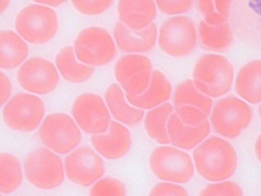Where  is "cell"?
I'll use <instances>...</instances> for the list:
<instances>
[{"mask_svg":"<svg viewBox=\"0 0 261 196\" xmlns=\"http://www.w3.org/2000/svg\"><path fill=\"white\" fill-rule=\"evenodd\" d=\"M237 94L252 104L261 102V60L245 64L239 71L235 80Z\"/></svg>","mask_w":261,"mask_h":196,"instance_id":"cell-22","label":"cell"},{"mask_svg":"<svg viewBox=\"0 0 261 196\" xmlns=\"http://www.w3.org/2000/svg\"><path fill=\"white\" fill-rule=\"evenodd\" d=\"M150 195H188L187 190L179 184L163 181L156 184L151 189Z\"/></svg>","mask_w":261,"mask_h":196,"instance_id":"cell-33","label":"cell"},{"mask_svg":"<svg viewBox=\"0 0 261 196\" xmlns=\"http://www.w3.org/2000/svg\"><path fill=\"white\" fill-rule=\"evenodd\" d=\"M0 66L6 70L13 69L23 63L29 54L24 40L12 30L0 33Z\"/></svg>","mask_w":261,"mask_h":196,"instance_id":"cell-23","label":"cell"},{"mask_svg":"<svg viewBox=\"0 0 261 196\" xmlns=\"http://www.w3.org/2000/svg\"><path fill=\"white\" fill-rule=\"evenodd\" d=\"M18 82L26 91L37 95L53 91L60 80L59 72L51 61L40 57L23 62L17 72Z\"/></svg>","mask_w":261,"mask_h":196,"instance_id":"cell-15","label":"cell"},{"mask_svg":"<svg viewBox=\"0 0 261 196\" xmlns=\"http://www.w3.org/2000/svg\"><path fill=\"white\" fill-rule=\"evenodd\" d=\"M10 0H0V11L2 13L7 8Z\"/></svg>","mask_w":261,"mask_h":196,"instance_id":"cell-37","label":"cell"},{"mask_svg":"<svg viewBox=\"0 0 261 196\" xmlns=\"http://www.w3.org/2000/svg\"><path fill=\"white\" fill-rule=\"evenodd\" d=\"M23 171L19 160L8 153L0 155V192L4 194L13 192L20 186Z\"/></svg>","mask_w":261,"mask_h":196,"instance_id":"cell-27","label":"cell"},{"mask_svg":"<svg viewBox=\"0 0 261 196\" xmlns=\"http://www.w3.org/2000/svg\"><path fill=\"white\" fill-rule=\"evenodd\" d=\"M64 168L69 181L83 187H89L103 175L105 165L100 155L91 148L83 146L66 156Z\"/></svg>","mask_w":261,"mask_h":196,"instance_id":"cell-14","label":"cell"},{"mask_svg":"<svg viewBox=\"0 0 261 196\" xmlns=\"http://www.w3.org/2000/svg\"><path fill=\"white\" fill-rule=\"evenodd\" d=\"M213 104L212 98L199 91L192 80L181 82L174 91V111L187 125L196 126L208 120Z\"/></svg>","mask_w":261,"mask_h":196,"instance_id":"cell-11","label":"cell"},{"mask_svg":"<svg viewBox=\"0 0 261 196\" xmlns=\"http://www.w3.org/2000/svg\"><path fill=\"white\" fill-rule=\"evenodd\" d=\"M37 4H41L50 7H57L60 6L67 0H32Z\"/></svg>","mask_w":261,"mask_h":196,"instance_id":"cell-35","label":"cell"},{"mask_svg":"<svg viewBox=\"0 0 261 196\" xmlns=\"http://www.w3.org/2000/svg\"><path fill=\"white\" fill-rule=\"evenodd\" d=\"M57 154L47 148H40L27 156L23 170L27 179L32 185L49 190L62 184L65 168L61 158Z\"/></svg>","mask_w":261,"mask_h":196,"instance_id":"cell-6","label":"cell"},{"mask_svg":"<svg viewBox=\"0 0 261 196\" xmlns=\"http://www.w3.org/2000/svg\"><path fill=\"white\" fill-rule=\"evenodd\" d=\"M233 0H198L203 20L212 24L226 22Z\"/></svg>","mask_w":261,"mask_h":196,"instance_id":"cell-28","label":"cell"},{"mask_svg":"<svg viewBox=\"0 0 261 196\" xmlns=\"http://www.w3.org/2000/svg\"><path fill=\"white\" fill-rule=\"evenodd\" d=\"M259 114H260V115L261 117V103H260V107H259Z\"/></svg>","mask_w":261,"mask_h":196,"instance_id":"cell-38","label":"cell"},{"mask_svg":"<svg viewBox=\"0 0 261 196\" xmlns=\"http://www.w3.org/2000/svg\"><path fill=\"white\" fill-rule=\"evenodd\" d=\"M157 8L163 14L179 15L192 8L194 0H154Z\"/></svg>","mask_w":261,"mask_h":196,"instance_id":"cell-32","label":"cell"},{"mask_svg":"<svg viewBox=\"0 0 261 196\" xmlns=\"http://www.w3.org/2000/svg\"><path fill=\"white\" fill-rule=\"evenodd\" d=\"M76 58L90 66H101L112 61L116 54L115 42L103 28L89 27L82 30L74 42Z\"/></svg>","mask_w":261,"mask_h":196,"instance_id":"cell-9","label":"cell"},{"mask_svg":"<svg viewBox=\"0 0 261 196\" xmlns=\"http://www.w3.org/2000/svg\"><path fill=\"white\" fill-rule=\"evenodd\" d=\"M71 113L79 128L91 135L106 133L110 126L111 115L103 99L93 93H84L73 102Z\"/></svg>","mask_w":261,"mask_h":196,"instance_id":"cell-13","label":"cell"},{"mask_svg":"<svg viewBox=\"0 0 261 196\" xmlns=\"http://www.w3.org/2000/svg\"><path fill=\"white\" fill-rule=\"evenodd\" d=\"M74 8L81 14L94 16L107 11L114 0H71Z\"/></svg>","mask_w":261,"mask_h":196,"instance_id":"cell-30","label":"cell"},{"mask_svg":"<svg viewBox=\"0 0 261 196\" xmlns=\"http://www.w3.org/2000/svg\"><path fill=\"white\" fill-rule=\"evenodd\" d=\"M115 42L120 50L128 54H141L151 50L158 37L155 24L141 29H132L120 21L113 30Z\"/></svg>","mask_w":261,"mask_h":196,"instance_id":"cell-17","label":"cell"},{"mask_svg":"<svg viewBox=\"0 0 261 196\" xmlns=\"http://www.w3.org/2000/svg\"><path fill=\"white\" fill-rule=\"evenodd\" d=\"M126 194L124 184L119 180L111 177L99 179L90 191L91 195H125Z\"/></svg>","mask_w":261,"mask_h":196,"instance_id":"cell-29","label":"cell"},{"mask_svg":"<svg viewBox=\"0 0 261 196\" xmlns=\"http://www.w3.org/2000/svg\"><path fill=\"white\" fill-rule=\"evenodd\" d=\"M169 143L184 150L194 149L206 138L210 132L208 120L196 125L185 124L174 111L167 125Z\"/></svg>","mask_w":261,"mask_h":196,"instance_id":"cell-18","label":"cell"},{"mask_svg":"<svg viewBox=\"0 0 261 196\" xmlns=\"http://www.w3.org/2000/svg\"><path fill=\"white\" fill-rule=\"evenodd\" d=\"M76 58L74 48L67 46L58 53L55 63L58 70L65 80L72 83H81L88 80L94 69L92 66L78 62Z\"/></svg>","mask_w":261,"mask_h":196,"instance_id":"cell-24","label":"cell"},{"mask_svg":"<svg viewBox=\"0 0 261 196\" xmlns=\"http://www.w3.org/2000/svg\"><path fill=\"white\" fill-rule=\"evenodd\" d=\"M243 190L237 183L227 180L213 182L206 186L201 195H242Z\"/></svg>","mask_w":261,"mask_h":196,"instance_id":"cell-31","label":"cell"},{"mask_svg":"<svg viewBox=\"0 0 261 196\" xmlns=\"http://www.w3.org/2000/svg\"><path fill=\"white\" fill-rule=\"evenodd\" d=\"M0 104L2 107L6 103L12 92L11 82L7 75L3 72L0 75Z\"/></svg>","mask_w":261,"mask_h":196,"instance_id":"cell-34","label":"cell"},{"mask_svg":"<svg viewBox=\"0 0 261 196\" xmlns=\"http://www.w3.org/2000/svg\"><path fill=\"white\" fill-rule=\"evenodd\" d=\"M150 59L141 54H128L116 63L114 75L125 94L136 96L148 88L153 72Z\"/></svg>","mask_w":261,"mask_h":196,"instance_id":"cell-12","label":"cell"},{"mask_svg":"<svg viewBox=\"0 0 261 196\" xmlns=\"http://www.w3.org/2000/svg\"><path fill=\"white\" fill-rule=\"evenodd\" d=\"M149 164L154 176L163 181L183 184L194 174L193 159L184 150L162 145L155 148L149 158Z\"/></svg>","mask_w":261,"mask_h":196,"instance_id":"cell-4","label":"cell"},{"mask_svg":"<svg viewBox=\"0 0 261 196\" xmlns=\"http://www.w3.org/2000/svg\"><path fill=\"white\" fill-rule=\"evenodd\" d=\"M195 169L204 179L216 182L227 180L235 173L238 157L233 146L217 136L206 138L194 148Z\"/></svg>","mask_w":261,"mask_h":196,"instance_id":"cell-1","label":"cell"},{"mask_svg":"<svg viewBox=\"0 0 261 196\" xmlns=\"http://www.w3.org/2000/svg\"><path fill=\"white\" fill-rule=\"evenodd\" d=\"M234 70L230 61L217 54H208L199 58L193 72L196 88L211 98L227 94L234 81Z\"/></svg>","mask_w":261,"mask_h":196,"instance_id":"cell-2","label":"cell"},{"mask_svg":"<svg viewBox=\"0 0 261 196\" xmlns=\"http://www.w3.org/2000/svg\"><path fill=\"white\" fill-rule=\"evenodd\" d=\"M92 146L102 157L109 160H117L126 155L132 146V136L128 129L120 122L111 120L108 131L93 135Z\"/></svg>","mask_w":261,"mask_h":196,"instance_id":"cell-16","label":"cell"},{"mask_svg":"<svg viewBox=\"0 0 261 196\" xmlns=\"http://www.w3.org/2000/svg\"><path fill=\"white\" fill-rule=\"evenodd\" d=\"M117 12L121 22L134 30L145 28L157 15L154 0H119Z\"/></svg>","mask_w":261,"mask_h":196,"instance_id":"cell-19","label":"cell"},{"mask_svg":"<svg viewBox=\"0 0 261 196\" xmlns=\"http://www.w3.org/2000/svg\"><path fill=\"white\" fill-rule=\"evenodd\" d=\"M172 92L171 84L161 71L153 70L148 88L141 94L136 96L125 95L132 105L143 110H150L166 102L170 99Z\"/></svg>","mask_w":261,"mask_h":196,"instance_id":"cell-21","label":"cell"},{"mask_svg":"<svg viewBox=\"0 0 261 196\" xmlns=\"http://www.w3.org/2000/svg\"><path fill=\"white\" fill-rule=\"evenodd\" d=\"M197 42L195 24L187 16H172L165 20L160 28L159 46L171 57L182 58L189 56L194 51Z\"/></svg>","mask_w":261,"mask_h":196,"instance_id":"cell-7","label":"cell"},{"mask_svg":"<svg viewBox=\"0 0 261 196\" xmlns=\"http://www.w3.org/2000/svg\"><path fill=\"white\" fill-rule=\"evenodd\" d=\"M254 149L256 157L261 163V134L255 142Z\"/></svg>","mask_w":261,"mask_h":196,"instance_id":"cell-36","label":"cell"},{"mask_svg":"<svg viewBox=\"0 0 261 196\" xmlns=\"http://www.w3.org/2000/svg\"><path fill=\"white\" fill-rule=\"evenodd\" d=\"M45 107L36 95L18 93L8 101L2 111L3 120L10 129L23 133L35 130L43 120Z\"/></svg>","mask_w":261,"mask_h":196,"instance_id":"cell-10","label":"cell"},{"mask_svg":"<svg viewBox=\"0 0 261 196\" xmlns=\"http://www.w3.org/2000/svg\"><path fill=\"white\" fill-rule=\"evenodd\" d=\"M200 44L207 51L219 52L226 50L231 43L232 33L226 22L212 24L202 20L198 28Z\"/></svg>","mask_w":261,"mask_h":196,"instance_id":"cell-25","label":"cell"},{"mask_svg":"<svg viewBox=\"0 0 261 196\" xmlns=\"http://www.w3.org/2000/svg\"><path fill=\"white\" fill-rule=\"evenodd\" d=\"M59 23L57 14L50 7L39 4L23 8L16 16L15 28L27 42L42 44L56 35Z\"/></svg>","mask_w":261,"mask_h":196,"instance_id":"cell-3","label":"cell"},{"mask_svg":"<svg viewBox=\"0 0 261 196\" xmlns=\"http://www.w3.org/2000/svg\"><path fill=\"white\" fill-rule=\"evenodd\" d=\"M211 122L216 133L227 138H235L249 126L252 111L246 102L234 96L219 100L213 107Z\"/></svg>","mask_w":261,"mask_h":196,"instance_id":"cell-8","label":"cell"},{"mask_svg":"<svg viewBox=\"0 0 261 196\" xmlns=\"http://www.w3.org/2000/svg\"><path fill=\"white\" fill-rule=\"evenodd\" d=\"M38 136L44 145L60 155L70 153L82 140L80 129L74 119L60 112L49 114L43 119Z\"/></svg>","mask_w":261,"mask_h":196,"instance_id":"cell-5","label":"cell"},{"mask_svg":"<svg viewBox=\"0 0 261 196\" xmlns=\"http://www.w3.org/2000/svg\"><path fill=\"white\" fill-rule=\"evenodd\" d=\"M124 93L118 84L110 85L105 93L107 106L117 121L127 126L137 125L143 119L144 111L130 104Z\"/></svg>","mask_w":261,"mask_h":196,"instance_id":"cell-20","label":"cell"},{"mask_svg":"<svg viewBox=\"0 0 261 196\" xmlns=\"http://www.w3.org/2000/svg\"><path fill=\"white\" fill-rule=\"evenodd\" d=\"M174 112L173 105L166 102L149 110L145 116L144 126L148 135L159 144L169 143L168 121Z\"/></svg>","mask_w":261,"mask_h":196,"instance_id":"cell-26","label":"cell"}]
</instances>
